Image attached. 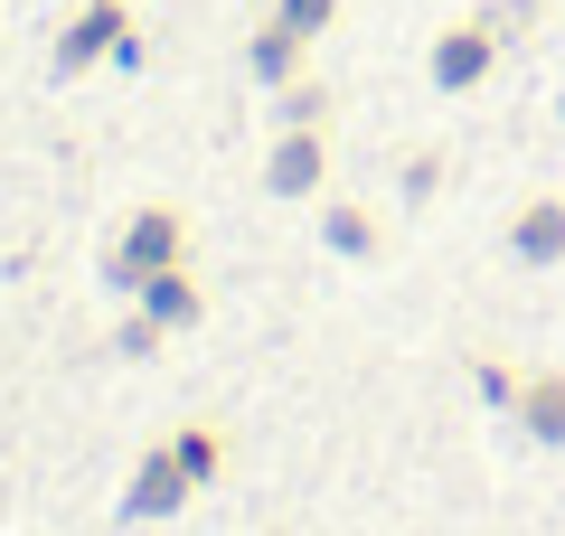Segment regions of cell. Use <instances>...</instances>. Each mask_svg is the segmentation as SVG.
<instances>
[{
    "label": "cell",
    "mask_w": 565,
    "mask_h": 536,
    "mask_svg": "<svg viewBox=\"0 0 565 536\" xmlns=\"http://www.w3.org/2000/svg\"><path fill=\"white\" fill-rule=\"evenodd\" d=\"M170 264H189V207H180V199H132V207H122V226L104 236L95 274H104V292L132 301L141 282L170 274Z\"/></svg>",
    "instance_id": "1"
},
{
    "label": "cell",
    "mask_w": 565,
    "mask_h": 536,
    "mask_svg": "<svg viewBox=\"0 0 565 536\" xmlns=\"http://www.w3.org/2000/svg\"><path fill=\"white\" fill-rule=\"evenodd\" d=\"M255 179L264 199H330V122H274Z\"/></svg>",
    "instance_id": "2"
},
{
    "label": "cell",
    "mask_w": 565,
    "mask_h": 536,
    "mask_svg": "<svg viewBox=\"0 0 565 536\" xmlns=\"http://www.w3.org/2000/svg\"><path fill=\"white\" fill-rule=\"evenodd\" d=\"M132 66L141 39H132V0H85L76 20L57 29V76H85V66Z\"/></svg>",
    "instance_id": "3"
},
{
    "label": "cell",
    "mask_w": 565,
    "mask_h": 536,
    "mask_svg": "<svg viewBox=\"0 0 565 536\" xmlns=\"http://www.w3.org/2000/svg\"><path fill=\"white\" fill-rule=\"evenodd\" d=\"M490 66H500V20H444L434 29V57H424L434 95H481Z\"/></svg>",
    "instance_id": "4"
},
{
    "label": "cell",
    "mask_w": 565,
    "mask_h": 536,
    "mask_svg": "<svg viewBox=\"0 0 565 536\" xmlns=\"http://www.w3.org/2000/svg\"><path fill=\"white\" fill-rule=\"evenodd\" d=\"M189 499H199V471H189V461L170 452V433H161L151 452L132 461V480H122V517H132V527H151V517H180Z\"/></svg>",
    "instance_id": "5"
},
{
    "label": "cell",
    "mask_w": 565,
    "mask_h": 536,
    "mask_svg": "<svg viewBox=\"0 0 565 536\" xmlns=\"http://www.w3.org/2000/svg\"><path fill=\"white\" fill-rule=\"evenodd\" d=\"M500 245H509V264H527V274H556L565 264V189H527V199L509 207Z\"/></svg>",
    "instance_id": "6"
},
{
    "label": "cell",
    "mask_w": 565,
    "mask_h": 536,
    "mask_svg": "<svg viewBox=\"0 0 565 536\" xmlns=\"http://www.w3.org/2000/svg\"><path fill=\"white\" fill-rule=\"evenodd\" d=\"M132 311L141 320H151V330H199V320H207V282H199V264H170V274H151V282H141V292H132Z\"/></svg>",
    "instance_id": "7"
},
{
    "label": "cell",
    "mask_w": 565,
    "mask_h": 536,
    "mask_svg": "<svg viewBox=\"0 0 565 536\" xmlns=\"http://www.w3.org/2000/svg\"><path fill=\"white\" fill-rule=\"evenodd\" d=\"M311 47H321V39H302V29H282V20H255V39H245V76H255V95L311 76Z\"/></svg>",
    "instance_id": "8"
},
{
    "label": "cell",
    "mask_w": 565,
    "mask_h": 536,
    "mask_svg": "<svg viewBox=\"0 0 565 536\" xmlns=\"http://www.w3.org/2000/svg\"><path fill=\"white\" fill-rule=\"evenodd\" d=\"M509 424H519L527 442H546V452H565V367H527Z\"/></svg>",
    "instance_id": "9"
},
{
    "label": "cell",
    "mask_w": 565,
    "mask_h": 536,
    "mask_svg": "<svg viewBox=\"0 0 565 536\" xmlns=\"http://www.w3.org/2000/svg\"><path fill=\"white\" fill-rule=\"evenodd\" d=\"M321 245L340 264H377L386 226H377V207H367V199H340V189H330V199H321Z\"/></svg>",
    "instance_id": "10"
},
{
    "label": "cell",
    "mask_w": 565,
    "mask_h": 536,
    "mask_svg": "<svg viewBox=\"0 0 565 536\" xmlns=\"http://www.w3.org/2000/svg\"><path fill=\"white\" fill-rule=\"evenodd\" d=\"M170 452H180L189 471H199V490H207V480L226 471V452H236V442H226V424H217V415H189L180 433H170Z\"/></svg>",
    "instance_id": "11"
},
{
    "label": "cell",
    "mask_w": 565,
    "mask_h": 536,
    "mask_svg": "<svg viewBox=\"0 0 565 536\" xmlns=\"http://www.w3.org/2000/svg\"><path fill=\"white\" fill-rule=\"evenodd\" d=\"M274 122H340L330 76H292V85H274Z\"/></svg>",
    "instance_id": "12"
},
{
    "label": "cell",
    "mask_w": 565,
    "mask_h": 536,
    "mask_svg": "<svg viewBox=\"0 0 565 536\" xmlns=\"http://www.w3.org/2000/svg\"><path fill=\"white\" fill-rule=\"evenodd\" d=\"M264 20H282V29H302V39H330V29L349 20V0H264Z\"/></svg>",
    "instance_id": "13"
},
{
    "label": "cell",
    "mask_w": 565,
    "mask_h": 536,
    "mask_svg": "<svg viewBox=\"0 0 565 536\" xmlns=\"http://www.w3.org/2000/svg\"><path fill=\"white\" fill-rule=\"evenodd\" d=\"M519 377H527V367H509V357H471V396H481V405H500V415H509V405H519Z\"/></svg>",
    "instance_id": "14"
},
{
    "label": "cell",
    "mask_w": 565,
    "mask_h": 536,
    "mask_svg": "<svg viewBox=\"0 0 565 536\" xmlns=\"http://www.w3.org/2000/svg\"><path fill=\"white\" fill-rule=\"evenodd\" d=\"M434 179H444V151H415L396 170V189H405V199H434Z\"/></svg>",
    "instance_id": "15"
},
{
    "label": "cell",
    "mask_w": 565,
    "mask_h": 536,
    "mask_svg": "<svg viewBox=\"0 0 565 536\" xmlns=\"http://www.w3.org/2000/svg\"><path fill=\"white\" fill-rule=\"evenodd\" d=\"M556 122H565V95H556Z\"/></svg>",
    "instance_id": "16"
}]
</instances>
